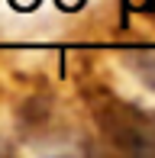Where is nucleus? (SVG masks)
I'll use <instances>...</instances> for the list:
<instances>
[{
	"instance_id": "f257e3e1",
	"label": "nucleus",
	"mask_w": 155,
	"mask_h": 158,
	"mask_svg": "<svg viewBox=\"0 0 155 158\" xmlns=\"http://www.w3.org/2000/svg\"><path fill=\"white\" fill-rule=\"evenodd\" d=\"M94 119L103 129L110 142L132 155H152L155 152V119L136 106L123 103L116 97H97L94 100Z\"/></svg>"
}]
</instances>
